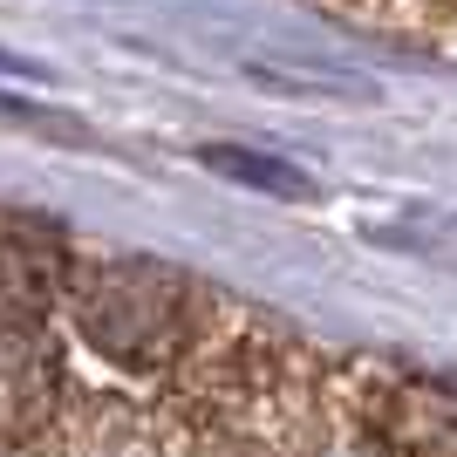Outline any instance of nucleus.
<instances>
[{
	"label": "nucleus",
	"instance_id": "obj_1",
	"mask_svg": "<svg viewBox=\"0 0 457 457\" xmlns=\"http://www.w3.org/2000/svg\"><path fill=\"white\" fill-rule=\"evenodd\" d=\"M76 328L123 369H157L198 328V287L157 260H96L76 273Z\"/></svg>",
	"mask_w": 457,
	"mask_h": 457
},
{
	"label": "nucleus",
	"instance_id": "obj_2",
	"mask_svg": "<svg viewBox=\"0 0 457 457\" xmlns=\"http://www.w3.org/2000/svg\"><path fill=\"white\" fill-rule=\"evenodd\" d=\"M69 280V246L41 219L0 212V321H35Z\"/></svg>",
	"mask_w": 457,
	"mask_h": 457
},
{
	"label": "nucleus",
	"instance_id": "obj_3",
	"mask_svg": "<svg viewBox=\"0 0 457 457\" xmlns=\"http://www.w3.org/2000/svg\"><path fill=\"white\" fill-rule=\"evenodd\" d=\"M376 444L389 457H457V396L437 382H396L376 403Z\"/></svg>",
	"mask_w": 457,
	"mask_h": 457
},
{
	"label": "nucleus",
	"instance_id": "obj_4",
	"mask_svg": "<svg viewBox=\"0 0 457 457\" xmlns=\"http://www.w3.org/2000/svg\"><path fill=\"white\" fill-rule=\"evenodd\" d=\"M55 403V355L28 321H0V430H35Z\"/></svg>",
	"mask_w": 457,
	"mask_h": 457
},
{
	"label": "nucleus",
	"instance_id": "obj_5",
	"mask_svg": "<svg viewBox=\"0 0 457 457\" xmlns=\"http://www.w3.org/2000/svg\"><path fill=\"white\" fill-rule=\"evenodd\" d=\"M212 164L232 178H253V185H273V191H307V178L280 171V164H260V157H232V151H212Z\"/></svg>",
	"mask_w": 457,
	"mask_h": 457
}]
</instances>
